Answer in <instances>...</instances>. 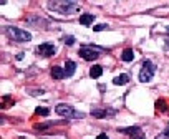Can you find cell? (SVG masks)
Segmentation results:
<instances>
[{"mask_svg":"<svg viewBox=\"0 0 169 139\" xmlns=\"http://www.w3.org/2000/svg\"><path fill=\"white\" fill-rule=\"evenodd\" d=\"M48 8L61 13V15H70V13H73V12H78L80 5L75 2H55V3L50 2L48 3Z\"/></svg>","mask_w":169,"mask_h":139,"instance_id":"cell-1","label":"cell"},{"mask_svg":"<svg viewBox=\"0 0 169 139\" xmlns=\"http://www.w3.org/2000/svg\"><path fill=\"white\" fill-rule=\"evenodd\" d=\"M5 35L10 38L12 41H18V43L32 40V35L28 32L22 30V28H15V27H5Z\"/></svg>","mask_w":169,"mask_h":139,"instance_id":"cell-2","label":"cell"},{"mask_svg":"<svg viewBox=\"0 0 169 139\" xmlns=\"http://www.w3.org/2000/svg\"><path fill=\"white\" fill-rule=\"evenodd\" d=\"M55 111H56V114H60V116H63V118H68V119H81L85 116L83 113L76 111L73 106H70V104H58Z\"/></svg>","mask_w":169,"mask_h":139,"instance_id":"cell-3","label":"cell"},{"mask_svg":"<svg viewBox=\"0 0 169 139\" xmlns=\"http://www.w3.org/2000/svg\"><path fill=\"white\" fill-rule=\"evenodd\" d=\"M154 71H156V66L153 65V61L146 60L143 63V68L139 71V81H143V83H148V81L153 80L154 76Z\"/></svg>","mask_w":169,"mask_h":139,"instance_id":"cell-4","label":"cell"},{"mask_svg":"<svg viewBox=\"0 0 169 139\" xmlns=\"http://www.w3.org/2000/svg\"><path fill=\"white\" fill-rule=\"evenodd\" d=\"M80 56L86 61H93L100 56V51L95 48H90V46H81L80 48Z\"/></svg>","mask_w":169,"mask_h":139,"instance_id":"cell-5","label":"cell"},{"mask_svg":"<svg viewBox=\"0 0 169 139\" xmlns=\"http://www.w3.org/2000/svg\"><path fill=\"white\" fill-rule=\"evenodd\" d=\"M38 51V55H42V56H45V58H48V56H51V55H55V45H51V43H42L40 46L37 48Z\"/></svg>","mask_w":169,"mask_h":139,"instance_id":"cell-6","label":"cell"},{"mask_svg":"<svg viewBox=\"0 0 169 139\" xmlns=\"http://www.w3.org/2000/svg\"><path fill=\"white\" fill-rule=\"evenodd\" d=\"M65 76H73L75 73V70H76V65H75V61H71V60H66V63H65Z\"/></svg>","mask_w":169,"mask_h":139,"instance_id":"cell-7","label":"cell"},{"mask_svg":"<svg viewBox=\"0 0 169 139\" xmlns=\"http://www.w3.org/2000/svg\"><path fill=\"white\" fill-rule=\"evenodd\" d=\"M51 78H55V80L65 78V70L60 68V66H53L51 68Z\"/></svg>","mask_w":169,"mask_h":139,"instance_id":"cell-8","label":"cell"},{"mask_svg":"<svg viewBox=\"0 0 169 139\" xmlns=\"http://www.w3.org/2000/svg\"><path fill=\"white\" fill-rule=\"evenodd\" d=\"M95 20V15H91V13H83V15H80V23L81 25H91Z\"/></svg>","mask_w":169,"mask_h":139,"instance_id":"cell-9","label":"cell"},{"mask_svg":"<svg viewBox=\"0 0 169 139\" xmlns=\"http://www.w3.org/2000/svg\"><path fill=\"white\" fill-rule=\"evenodd\" d=\"M101 75H103V68H101L100 65L91 66V70H90V76H91V78H100Z\"/></svg>","mask_w":169,"mask_h":139,"instance_id":"cell-10","label":"cell"},{"mask_svg":"<svg viewBox=\"0 0 169 139\" xmlns=\"http://www.w3.org/2000/svg\"><path fill=\"white\" fill-rule=\"evenodd\" d=\"M121 60L123 61H133L134 60V51L131 50V48H126L121 53Z\"/></svg>","mask_w":169,"mask_h":139,"instance_id":"cell-11","label":"cell"},{"mask_svg":"<svg viewBox=\"0 0 169 139\" xmlns=\"http://www.w3.org/2000/svg\"><path fill=\"white\" fill-rule=\"evenodd\" d=\"M129 81V76L128 75H119V76H116V78L113 80V83L116 85V86H123V85H126Z\"/></svg>","mask_w":169,"mask_h":139,"instance_id":"cell-12","label":"cell"},{"mask_svg":"<svg viewBox=\"0 0 169 139\" xmlns=\"http://www.w3.org/2000/svg\"><path fill=\"white\" fill-rule=\"evenodd\" d=\"M118 131L123 132V134H129V136H134L136 132H139V128H136V126H131V128H119Z\"/></svg>","mask_w":169,"mask_h":139,"instance_id":"cell-13","label":"cell"},{"mask_svg":"<svg viewBox=\"0 0 169 139\" xmlns=\"http://www.w3.org/2000/svg\"><path fill=\"white\" fill-rule=\"evenodd\" d=\"M91 116H95V118H105V116H108V109H98V108H95V109H91Z\"/></svg>","mask_w":169,"mask_h":139,"instance_id":"cell-14","label":"cell"},{"mask_svg":"<svg viewBox=\"0 0 169 139\" xmlns=\"http://www.w3.org/2000/svg\"><path fill=\"white\" fill-rule=\"evenodd\" d=\"M156 108L159 111H167V101L166 99H158L156 101Z\"/></svg>","mask_w":169,"mask_h":139,"instance_id":"cell-15","label":"cell"},{"mask_svg":"<svg viewBox=\"0 0 169 139\" xmlns=\"http://www.w3.org/2000/svg\"><path fill=\"white\" fill-rule=\"evenodd\" d=\"M35 113H37V114H40V116H48V114H50V109L40 106V108H37V111H35Z\"/></svg>","mask_w":169,"mask_h":139,"instance_id":"cell-16","label":"cell"},{"mask_svg":"<svg viewBox=\"0 0 169 139\" xmlns=\"http://www.w3.org/2000/svg\"><path fill=\"white\" fill-rule=\"evenodd\" d=\"M63 41L66 43V45H73V43H75V38H73V37H65Z\"/></svg>","mask_w":169,"mask_h":139,"instance_id":"cell-17","label":"cell"},{"mask_svg":"<svg viewBox=\"0 0 169 139\" xmlns=\"http://www.w3.org/2000/svg\"><path fill=\"white\" fill-rule=\"evenodd\" d=\"M105 28H108V27H106V25H95L93 30L95 32H101V30H105Z\"/></svg>","mask_w":169,"mask_h":139,"instance_id":"cell-18","label":"cell"},{"mask_svg":"<svg viewBox=\"0 0 169 139\" xmlns=\"http://www.w3.org/2000/svg\"><path fill=\"white\" fill-rule=\"evenodd\" d=\"M133 139H146V137H144V134H143L141 131H139V132H136V134L133 136Z\"/></svg>","mask_w":169,"mask_h":139,"instance_id":"cell-19","label":"cell"},{"mask_svg":"<svg viewBox=\"0 0 169 139\" xmlns=\"http://www.w3.org/2000/svg\"><path fill=\"white\" fill-rule=\"evenodd\" d=\"M156 139H169V137H167V136H166V134H164V132H162V134H159V136H158Z\"/></svg>","mask_w":169,"mask_h":139,"instance_id":"cell-20","label":"cell"},{"mask_svg":"<svg viewBox=\"0 0 169 139\" xmlns=\"http://www.w3.org/2000/svg\"><path fill=\"white\" fill-rule=\"evenodd\" d=\"M96 139H108V136H106V134H100V136L96 137Z\"/></svg>","mask_w":169,"mask_h":139,"instance_id":"cell-21","label":"cell"},{"mask_svg":"<svg viewBox=\"0 0 169 139\" xmlns=\"http://www.w3.org/2000/svg\"><path fill=\"white\" fill-rule=\"evenodd\" d=\"M164 134H166V136H167V137H169V126H167V128H166V129H164Z\"/></svg>","mask_w":169,"mask_h":139,"instance_id":"cell-22","label":"cell"},{"mask_svg":"<svg viewBox=\"0 0 169 139\" xmlns=\"http://www.w3.org/2000/svg\"><path fill=\"white\" fill-rule=\"evenodd\" d=\"M166 50L169 51V40H166Z\"/></svg>","mask_w":169,"mask_h":139,"instance_id":"cell-23","label":"cell"},{"mask_svg":"<svg viewBox=\"0 0 169 139\" xmlns=\"http://www.w3.org/2000/svg\"><path fill=\"white\" fill-rule=\"evenodd\" d=\"M167 33H169V27H167Z\"/></svg>","mask_w":169,"mask_h":139,"instance_id":"cell-24","label":"cell"}]
</instances>
